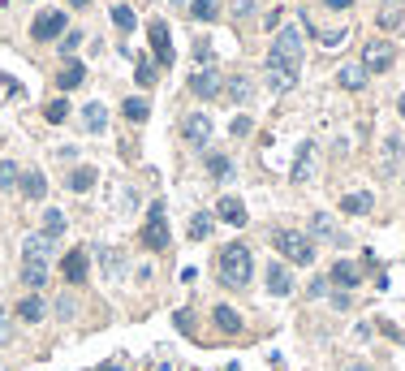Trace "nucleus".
I'll list each match as a JSON object with an SVG mask.
<instances>
[{
    "label": "nucleus",
    "instance_id": "nucleus-1",
    "mask_svg": "<svg viewBox=\"0 0 405 371\" xmlns=\"http://www.w3.org/2000/svg\"><path fill=\"white\" fill-rule=\"evenodd\" d=\"M302 65V31L298 26H280L267 52V70H284V74H298Z\"/></svg>",
    "mask_w": 405,
    "mask_h": 371
},
{
    "label": "nucleus",
    "instance_id": "nucleus-2",
    "mask_svg": "<svg viewBox=\"0 0 405 371\" xmlns=\"http://www.w3.org/2000/svg\"><path fill=\"white\" fill-rule=\"evenodd\" d=\"M250 272H255V255H250V246L228 242V246L220 250V285L238 289V285H246V281H250Z\"/></svg>",
    "mask_w": 405,
    "mask_h": 371
},
{
    "label": "nucleus",
    "instance_id": "nucleus-3",
    "mask_svg": "<svg viewBox=\"0 0 405 371\" xmlns=\"http://www.w3.org/2000/svg\"><path fill=\"white\" fill-rule=\"evenodd\" d=\"M272 246L280 250V259L289 263H311L315 259V242L298 229H272Z\"/></svg>",
    "mask_w": 405,
    "mask_h": 371
},
{
    "label": "nucleus",
    "instance_id": "nucleus-4",
    "mask_svg": "<svg viewBox=\"0 0 405 371\" xmlns=\"http://www.w3.org/2000/svg\"><path fill=\"white\" fill-rule=\"evenodd\" d=\"M138 242H143L147 250H168V211H164V203H151Z\"/></svg>",
    "mask_w": 405,
    "mask_h": 371
},
{
    "label": "nucleus",
    "instance_id": "nucleus-5",
    "mask_svg": "<svg viewBox=\"0 0 405 371\" xmlns=\"http://www.w3.org/2000/svg\"><path fill=\"white\" fill-rule=\"evenodd\" d=\"M392 65H396V48H392V43L375 39V43L362 48V70H367V74H388Z\"/></svg>",
    "mask_w": 405,
    "mask_h": 371
},
{
    "label": "nucleus",
    "instance_id": "nucleus-6",
    "mask_svg": "<svg viewBox=\"0 0 405 371\" xmlns=\"http://www.w3.org/2000/svg\"><path fill=\"white\" fill-rule=\"evenodd\" d=\"M65 35V13L61 9H43L30 26V39H61Z\"/></svg>",
    "mask_w": 405,
    "mask_h": 371
},
{
    "label": "nucleus",
    "instance_id": "nucleus-7",
    "mask_svg": "<svg viewBox=\"0 0 405 371\" xmlns=\"http://www.w3.org/2000/svg\"><path fill=\"white\" fill-rule=\"evenodd\" d=\"M328 281H332L340 294H350V289L362 281V272H358V263H350V259H336V263H332V272H328Z\"/></svg>",
    "mask_w": 405,
    "mask_h": 371
},
{
    "label": "nucleus",
    "instance_id": "nucleus-8",
    "mask_svg": "<svg viewBox=\"0 0 405 371\" xmlns=\"http://www.w3.org/2000/svg\"><path fill=\"white\" fill-rule=\"evenodd\" d=\"M147 35H151V52H155V61H160V65H172V39H168V26L155 18V22L147 26Z\"/></svg>",
    "mask_w": 405,
    "mask_h": 371
},
{
    "label": "nucleus",
    "instance_id": "nucleus-9",
    "mask_svg": "<svg viewBox=\"0 0 405 371\" xmlns=\"http://www.w3.org/2000/svg\"><path fill=\"white\" fill-rule=\"evenodd\" d=\"M267 294L272 298H289V294H294V277H289L284 263H267Z\"/></svg>",
    "mask_w": 405,
    "mask_h": 371
},
{
    "label": "nucleus",
    "instance_id": "nucleus-10",
    "mask_svg": "<svg viewBox=\"0 0 405 371\" xmlns=\"http://www.w3.org/2000/svg\"><path fill=\"white\" fill-rule=\"evenodd\" d=\"M61 272H65V281H70V285H82V281H87V250H82V246H74V250L65 255Z\"/></svg>",
    "mask_w": 405,
    "mask_h": 371
},
{
    "label": "nucleus",
    "instance_id": "nucleus-11",
    "mask_svg": "<svg viewBox=\"0 0 405 371\" xmlns=\"http://www.w3.org/2000/svg\"><path fill=\"white\" fill-rule=\"evenodd\" d=\"M190 91H194V95H203V99H211V95L220 91V74H216L211 65H207V70H199V74L190 78Z\"/></svg>",
    "mask_w": 405,
    "mask_h": 371
},
{
    "label": "nucleus",
    "instance_id": "nucleus-12",
    "mask_svg": "<svg viewBox=\"0 0 405 371\" xmlns=\"http://www.w3.org/2000/svg\"><path fill=\"white\" fill-rule=\"evenodd\" d=\"M182 134H186L190 143H207V138H211V121H207L203 113H190V117L182 121Z\"/></svg>",
    "mask_w": 405,
    "mask_h": 371
},
{
    "label": "nucleus",
    "instance_id": "nucleus-13",
    "mask_svg": "<svg viewBox=\"0 0 405 371\" xmlns=\"http://www.w3.org/2000/svg\"><path fill=\"white\" fill-rule=\"evenodd\" d=\"M371 207H375V199H371L367 190H354V194L340 199V211H345V216H367Z\"/></svg>",
    "mask_w": 405,
    "mask_h": 371
},
{
    "label": "nucleus",
    "instance_id": "nucleus-14",
    "mask_svg": "<svg viewBox=\"0 0 405 371\" xmlns=\"http://www.w3.org/2000/svg\"><path fill=\"white\" fill-rule=\"evenodd\" d=\"M211 320H216V328H220V333H228V337H233V333H242V315H238L233 306H224V302L211 311Z\"/></svg>",
    "mask_w": 405,
    "mask_h": 371
},
{
    "label": "nucleus",
    "instance_id": "nucleus-15",
    "mask_svg": "<svg viewBox=\"0 0 405 371\" xmlns=\"http://www.w3.org/2000/svg\"><path fill=\"white\" fill-rule=\"evenodd\" d=\"M56 82H61V91L82 87V82H87V65H82V61H65V65H61V74H56Z\"/></svg>",
    "mask_w": 405,
    "mask_h": 371
},
{
    "label": "nucleus",
    "instance_id": "nucleus-16",
    "mask_svg": "<svg viewBox=\"0 0 405 371\" xmlns=\"http://www.w3.org/2000/svg\"><path fill=\"white\" fill-rule=\"evenodd\" d=\"M22 281H26L30 289H43V285H48V263H39V259H22Z\"/></svg>",
    "mask_w": 405,
    "mask_h": 371
},
{
    "label": "nucleus",
    "instance_id": "nucleus-17",
    "mask_svg": "<svg viewBox=\"0 0 405 371\" xmlns=\"http://www.w3.org/2000/svg\"><path fill=\"white\" fill-rule=\"evenodd\" d=\"M220 221L224 225H246V207H242V199H220Z\"/></svg>",
    "mask_w": 405,
    "mask_h": 371
},
{
    "label": "nucleus",
    "instance_id": "nucleus-18",
    "mask_svg": "<svg viewBox=\"0 0 405 371\" xmlns=\"http://www.w3.org/2000/svg\"><path fill=\"white\" fill-rule=\"evenodd\" d=\"M22 194H26V199H35V203H39V199H43V194H48V177H43V173H39V169H30V173H22Z\"/></svg>",
    "mask_w": 405,
    "mask_h": 371
},
{
    "label": "nucleus",
    "instance_id": "nucleus-19",
    "mask_svg": "<svg viewBox=\"0 0 405 371\" xmlns=\"http://www.w3.org/2000/svg\"><path fill=\"white\" fill-rule=\"evenodd\" d=\"M95 177H99V173H95L91 165H78V169L70 173V190H74V194H87V190L95 186Z\"/></svg>",
    "mask_w": 405,
    "mask_h": 371
},
{
    "label": "nucleus",
    "instance_id": "nucleus-20",
    "mask_svg": "<svg viewBox=\"0 0 405 371\" xmlns=\"http://www.w3.org/2000/svg\"><path fill=\"white\" fill-rule=\"evenodd\" d=\"M18 315H22L26 324H39V320H43V298H39V294H26V298L18 302Z\"/></svg>",
    "mask_w": 405,
    "mask_h": 371
},
{
    "label": "nucleus",
    "instance_id": "nucleus-21",
    "mask_svg": "<svg viewBox=\"0 0 405 371\" xmlns=\"http://www.w3.org/2000/svg\"><path fill=\"white\" fill-rule=\"evenodd\" d=\"M121 113H126V121H134V126H143V121L151 117V104H147V99H134V95H130V99L121 104Z\"/></svg>",
    "mask_w": 405,
    "mask_h": 371
},
{
    "label": "nucleus",
    "instance_id": "nucleus-22",
    "mask_svg": "<svg viewBox=\"0 0 405 371\" xmlns=\"http://www.w3.org/2000/svg\"><path fill=\"white\" fill-rule=\"evenodd\" d=\"M336 78H340L345 91H362V87H367V70H362V65H345Z\"/></svg>",
    "mask_w": 405,
    "mask_h": 371
},
{
    "label": "nucleus",
    "instance_id": "nucleus-23",
    "mask_svg": "<svg viewBox=\"0 0 405 371\" xmlns=\"http://www.w3.org/2000/svg\"><path fill=\"white\" fill-rule=\"evenodd\" d=\"M61 233H65V211H52V207H48V211H43V238L56 242Z\"/></svg>",
    "mask_w": 405,
    "mask_h": 371
},
{
    "label": "nucleus",
    "instance_id": "nucleus-24",
    "mask_svg": "<svg viewBox=\"0 0 405 371\" xmlns=\"http://www.w3.org/2000/svg\"><path fill=\"white\" fill-rule=\"evenodd\" d=\"M207 173H211L216 182L233 177V165H228V155H220V151H207Z\"/></svg>",
    "mask_w": 405,
    "mask_h": 371
},
{
    "label": "nucleus",
    "instance_id": "nucleus-25",
    "mask_svg": "<svg viewBox=\"0 0 405 371\" xmlns=\"http://www.w3.org/2000/svg\"><path fill=\"white\" fill-rule=\"evenodd\" d=\"M65 117H70V99H48L43 104V121L48 126H61Z\"/></svg>",
    "mask_w": 405,
    "mask_h": 371
},
{
    "label": "nucleus",
    "instance_id": "nucleus-26",
    "mask_svg": "<svg viewBox=\"0 0 405 371\" xmlns=\"http://www.w3.org/2000/svg\"><path fill=\"white\" fill-rule=\"evenodd\" d=\"M104 121H108V109H104L99 99L82 109V126H87V130H104Z\"/></svg>",
    "mask_w": 405,
    "mask_h": 371
},
{
    "label": "nucleus",
    "instance_id": "nucleus-27",
    "mask_svg": "<svg viewBox=\"0 0 405 371\" xmlns=\"http://www.w3.org/2000/svg\"><path fill=\"white\" fill-rule=\"evenodd\" d=\"M48 250H52V242L43 238V233H35V238H26V259H39V263H48Z\"/></svg>",
    "mask_w": 405,
    "mask_h": 371
},
{
    "label": "nucleus",
    "instance_id": "nucleus-28",
    "mask_svg": "<svg viewBox=\"0 0 405 371\" xmlns=\"http://www.w3.org/2000/svg\"><path fill=\"white\" fill-rule=\"evenodd\" d=\"M190 18H199V22H216V18H220V5H216V0H190Z\"/></svg>",
    "mask_w": 405,
    "mask_h": 371
},
{
    "label": "nucleus",
    "instance_id": "nucleus-29",
    "mask_svg": "<svg viewBox=\"0 0 405 371\" xmlns=\"http://www.w3.org/2000/svg\"><path fill=\"white\" fill-rule=\"evenodd\" d=\"M134 78H138V87H155V61L151 57H138V65H134Z\"/></svg>",
    "mask_w": 405,
    "mask_h": 371
},
{
    "label": "nucleus",
    "instance_id": "nucleus-30",
    "mask_svg": "<svg viewBox=\"0 0 405 371\" xmlns=\"http://www.w3.org/2000/svg\"><path fill=\"white\" fill-rule=\"evenodd\" d=\"M267 82H272V91H294V87H298V74H284V70H267Z\"/></svg>",
    "mask_w": 405,
    "mask_h": 371
},
{
    "label": "nucleus",
    "instance_id": "nucleus-31",
    "mask_svg": "<svg viewBox=\"0 0 405 371\" xmlns=\"http://www.w3.org/2000/svg\"><path fill=\"white\" fill-rule=\"evenodd\" d=\"M311 177V143L298 151V165H294V182H306Z\"/></svg>",
    "mask_w": 405,
    "mask_h": 371
},
{
    "label": "nucleus",
    "instance_id": "nucleus-32",
    "mask_svg": "<svg viewBox=\"0 0 405 371\" xmlns=\"http://www.w3.org/2000/svg\"><path fill=\"white\" fill-rule=\"evenodd\" d=\"M22 177H18V165L13 160H0V190H9V186H18Z\"/></svg>",
    "mask_w": 405,
    "mask_h": 371
},
{
    "label": "nucleus",
    "instance_id": "nucleus-33",
    "mask_svg": "<svg viewBox=\"0 0 405 371\" xmlns=\"http://www.w3.org/2000/svg\"><path fill=\"white\" fill-rule=\"evenodd\" d=\"M112 22H117L121 31H130V26H134V9H130V5H117V9H112Z\"/></svg>",
    "mask_w": 405,
    "mask_h": 371
},
{
    "label": "nucleus",
    "instance_id": "nucleus-34",
    "mask_svg": "<svg viewBox=\"0 0 405 371\" xmlns=\"http://www.w3.org/2000/svg\"><path fill=\"white\" fill-rule=\"evenodd\" d=\"M228 134H233V138H246V134H255V121H250V117H233Z\"/></svg>",
    "mask_w": 405,
    "mask_h": 371
},
{
    "label": "nucleus",
    "instance_id": "nucleus-35",
    "mask_svg": "<svg viewBox=\"0 0 405 371\" xmlns=\"http://www.w3.org/2000/svg\"><path fill=\"white\" fill-rule=\"evenodd\" d=\"M401 13H405V9H401V5H388V9H384V13H379V26H384V31H392V26H396V22H401Z\"/></svg>",
    "mask_w": 405,
    "mask_h": 371
},
{
    "label": "nucleus",
    "instance_id": "nucleus-36",
    "mask_svg": "<svg viewBox=\"0 0 405 371\" xmlns=\"http://www.w3.org/2000/svg\"><path fill=\"white\" fill-rule=\"evenodd\" d=\"M207 233H211V216H194V221H190V238L199 242V238H207Z\"/></svg>",
    "mask_w": 405,
    "mask_h": 371
},
{
    "label": "nucleus",
    "instance_id": "nucleus-37",
    "mask_svg": "<svg viewBox=\"0 0 405 371\" xmlns=\"http://www.w3.org/2000/svg\"><path fill=\"white\" fill-rule=\"evenodd\" d=\"M228 95H233V99H250V82L246 78H228Z\"/></svg>",
    "mask_w": 405,
    "mask_h": 371
},
{
    "label": "nucleus",
    "instance_id": "nucleus-38",
    "mask_svg": "<svg viewBox=\"0 0 405 371\" xmlns=\"http://www.w3.org/2000/svg\"><path fill=\"white\" fill-rule=\"evenodd\" d=\"M78 43H82V31H65L61 35V52L70 57V52H78Z\"/></svg>",
    "mask_w": 405,
    "mask_h": 371
},
{
    "label": "nucleus",
    "instance_id": "nucleus-39",
    "mask_svg": "<svg viewBox=\"0 0 405 371\" xmlns=\"http://www.w3.org/2000/svg\"><path fill=\"white\" fill-rule=\"evenodd\" d=\"M194 61H199L203 70L211 65V43H207V39H199V43H194Z\"/></svg>",
    "mask_w": 405,
    "mask_h": 371
},
{
    "label": "nucleus",
    "instance_id": "nucleus-40",
    "mask_svg": "<svg viewBox=\"0 0 405 371\" xmlns=\"http://www.w3.org/2000/svg\"><path fill=\"white\" fill-rule=\"evenodd\" d=\"M311 225H315V233H323V238H336V229H332V221L323 216V211H315V221H311Z\"/></svg>",
    "mask_w": 405,
    "mask_h": 371
},
{
    "label": "nucleus",
    "instance_id": "nucleus-41",
    "mask_svg": "<svg viewBox=\"0 0 405 371\" xmlns=\"http://www.w3.org/2000/svg\"><path fill=\"white\" fill-rule=\"evenodd\" d=\"M319 43L323 48H336V43H345V31H319Z\"/></svg>",
    "mask_w": 405,
    "mask_h": 371
},
{
    "label": "nucleus",
    "instance_id": "nucleus-42",
    "mask_svg": "<svg viewBox=\"0 0 405 371\" xmlns=\"http://www.w3.org/2000/svg\"><path fill=\"white\" fill-rule=\"evenodd\" d=\"M354 0H323V9H332V13H340V9H350Z\"/></svg>",
    "mask_w": 405,
    "mask_h": 371
},
{
    "label": "nucleus",
    "instance_id": "nucleus-43",
    "mask_svg": "<svg viewBox=\"0 0 405 371\" xmlns=\"http://www.w3.org/2000/svg\"><path fill=\"white\" fill-rule=\"evenodd\" d=\"M56 311H61V315H74L78 306H74V298H65V294H61V302H56Z\"/></svg>",
    "mask_w": 405,
    "mask_h": 371
},
{
    "label": "nucleus",
    "instance_id": "nucleus-44",
    "mask_svg": "<svg viewBox=\"0 0 405 371\" xmlns=\"http://www.w3.org/2000/svg\"><path fill=\"white\" fill-rule=\"evenodd\" d=\"M311 294L319 298V294H328V277H319V281H311Z\"/></svg>",
    "mask_w": 405,
    "mask_h": 371
},
{
    "label": "nucleus",
    "instance_id": "nucleus-45",
    "mask_svg": "<svg viewBox=\"0 0 405 371\" xmlns=\"http://www.w3.org/2000/svg\"><path fill=\"white\" fill-rule=\"evenodd\" d=\"M0 341H9V315L0 311Z\"/></svg>",
    "mask_w": 405,
    "mask_h": 371
},
{
    "label": "nucleus",
    "instance_id": "nucleus-46",
    "mask_svg": "<svg viewBox=\"0 0 405 371\" xmlns=\"http://www.w3.org/2000/svg\"><path fill=\"white\" fill-rule=\"evenodd\" d=\"M350 371H371V367H362V362H354V367H350Z\"/></svg>",
    "mask_w": 405,
    "mask_h": 371
},
{
    "label": "nucleus",
    "instance_id": "nucleus-47",
    "mask_svg": "<svg viewBox=\"0 0 405 371\" xmlns=\"http://www.w3.org/2000/svg\"><path fill=\"white\" fill-rule=\"evenodd\" d=\"M70 5H78V9H82V5H91V0H70Z\"/></svg>",
    "mask_w": 405,
    "mask_h": 371
},
{
    "label": "nucleus",
    "instance_id": "nucleus-48",
    "mask_svg": "<svg viewBox=\"0 0 405 371\" xmlns=\"http://www.w3.org/2000/svg\"><path fill=\"white\" fill-rule=\"evenodd\" d=\"M401 117H405V95H401Z\"/></svg>",
    "mask_w": 405,
    "mask_h": 371
},
{
    "label": "nucleus",
    "instance_id": "nucleus-49",
    "mask_svg": "<svg viewBox=\"0 0 405 371\" xmlns=\"http://www.w3.org/2000/svg\"><path fill=\"white\" fill-rule=\"evenodd\" d=\"M177 5H182V0H177Z\"/></svg>",
    "mask_w": 405,
    "mask_h": 371
}]
</instances>
